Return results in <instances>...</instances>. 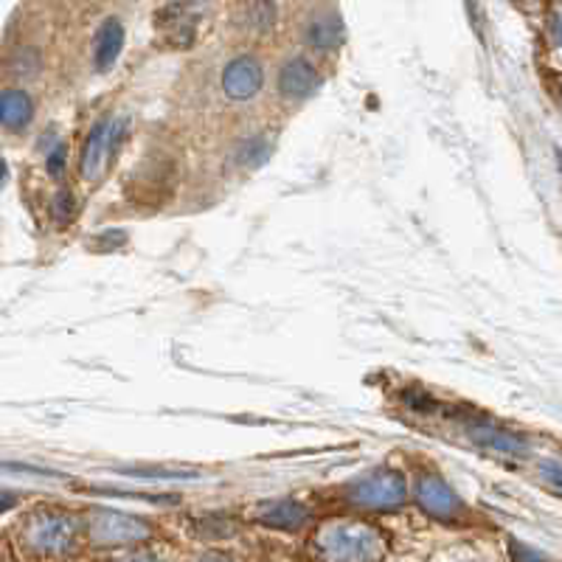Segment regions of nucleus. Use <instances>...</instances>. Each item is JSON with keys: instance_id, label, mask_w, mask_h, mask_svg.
I'll return each instance as SVG.
<instances>
[{"instance_id": "1", "label": "nucleus", "mask_w": 562, "mask_h": 562, "mask_svg": "<svg viewBox=\"0 0 562 562\" xmlns=\"http://www.w3.org/2000/svg\"><path fill=\"white\" fill-rule=\"evenodd\" d=\"M405 495H408L405 479L389 467H378V470H371V473L360 475L344 486L346 504L374 512L396 509L405 501Z\"/></svg>"}, {"instance_id": "17", "label": "nucleus", "mask_w": 562, "mask_h": 562, "mask_svg": "<svg viewBox=\"0 0 562 562\" xmlns=\"http://www.w3.org/2000/svg\"><path fill=\"white\" fill-rule=\"evenodd\" d=\"M74 217H77V200H74V194L68 189H63L52 200V220L57 225H68L74 223Z\"/></svg>"}, {"instance_id": "21", "label": "nucleus", "mask_w": 562, "mask_h": 562, "mask_svg": "<svg viewBox=\"0 0 562 562\" xmlns=\"http://www.w3.org/2000/svg\"><path fill=\"white\" fill-rule=\"evenodd\" d=\"M403 400L411 411H416V414H430V411L436 408V403L430 400L428 394H425V391H408Z\"/></svg>"}, {"instance_id": "7", "label": "nucleus", "mask_w": 562, "mask_h": 562, "mask_svg": "<svg viewBox=\"0 0 562 562\" xmlns=\"http://www.w3.org/2000/svg\"><path fill=\"white\" fill-rule=\"evenodd\" d=\"M416 501L428 515L439 520H456L464 515V504L461 498L450 490V484L439 475H422L416 481Z\"/></svg>"}, {"instance_id": "19", "label": "nucleus", "mask_w": 562, "mask_h": 562, "mask_svg": "<svg viewBox=\"0 0 562 562\" xmlns=\"http://www.w3.org/2000/svg\"><path fill=\"white\" fill-rule=\"evenodd\" d=\"M65 160H68V149H65V144L59 140V144L52 147V153L45 155V169H48L52 178H59V175L65 172Z\"/></svg>"}, {"instance_id": "16", "label": "nucleus", "mask_w": 562, "mask_h": 562, "mask_svg": "<svg viewBox=\"0 0 562 562\" xmlns=\"http://www.w3.org/2000/svg\"><path fill=\"white\" fill-rule=\"evenodd\" d=\"M9 70H12V77H18V79L37 77L40 54L34 52V48H20V52L9 59Z\"/></svg>"}, {"instance_id": "12", "label": "nucleus", "mask_w": 562, "mask_h": 562, "mask_svg": "<svg viewBox=\"0 0 562 562\" xmlns=\"http://www.w3.org/2000/svg\"><path fill=\"white\" fill-rule=\"evenodd\" d=\"M124 48V29L115 18L104 20L102 29L97 34V43H93V63H97L99 70H110L119 59Z\"/></svg>"}, {"instance_id": "22", "label": "nucleus", "mask_w": 562, "mask_h": 562, "mask_svg": "<svg viewBox=\"0 0 562 562\" xmlns=\"http://www.w3.org/2000/svg\"><path fill=\"white\" fill-rule=\"evenodd\" d=\"M512 560L515 562H549L543 554H540V551L529 549V546H524V543H515V540H512Z\"/></svg>"}, {"instance_id": "5", "label": "nucleus", "mask_w": 562, "mask_h": 562, "mask_svg": "<svg viewBox=\"0 0 562 562\" xmlns=\"http://www.w3.org/2000/svg\"><path fill=\"white\" fill-rule=\"evenodd\" d=\"M464 434L470 441H475L479 448L492 450L501 456H524L529 450V441L515 430H506L498 422L486 419V416H467L464 419Z\"/></svg>"}, {"instance_id": "2", "label": "nucleus", "mask_w": 562, "mask_h": 562, "mask_svg": "<svg viewBox=\"0 0 562 562\" xmlns=\"http://www.w3.org/2000/svg\"><path fill=\"white\" fill-rule=\"evenodd\" d=\"M127 119H113V115L93 124V130L85 138L82 155H79V169H82L85 180L97 183V180L104 178L110 160L119 155L124 138H127Z\"/></svg>"}, {"instance_id": "23", "label": "nucleus", "mask_w": 562, "mask_h": 562, "mask_svg": "<svg viewBox=\"0 0 562 562\" xmlns=\"http://www.w3.org/2000/svg\"><path fill=\"white\" fill-rule=\"evenodd\" d=\"M557 40H560V45H562V18H560V23H557Z\"/></svg>"}, {"instance_id": "15", "label": "nucleus", "mask_w": 562, "mask_h": 562, "mask_svg": "<svg viewBox=\"0 0 562 562\" xmlns=\"http://www.w3.org/2000/svg\"><path fill=\"white\" fill-rule=\"evenodd\" d=\"M273 155V135H254L239 147L237 160L239 167L245 169H259L262 164H268V158Z\"/></svg>"}, {"instance_id": "18", "label": "nucleus", "mask_w": 562, "mask_h": 562, "mask_svg": "<svg viewBox=\"0 0 562 562\" xmlns=\"http://www.w3.org/2000/svg\"><path fill=\"white\" fill-rule=\"evenodd\" d=\"M124 475H135V479L147 481H169V479H194V473H186V470H167V467H127L122 470Z\"/></svg>"}, {"instance_id": "11", "label": "nucleus", "mask_w": 562, "mask_h": 562, "mask_svg": "<svg viewBox=\"0 0 562 562\" xmlns=\"http://www.w3.org/2000/svg\"><path fill=\"white\" fill-rule=\"evenodd\" d=\"M307 506L293 498L268 501V504L259 506V520L268 526H276V529H299V526L307 524Z\"/></svg>"}, {"instance_id": "3", "label": "nucleus", "mask_w": 562, "mask_h": 562, "mask_svg": "<svg viewBox=\"0 0 562 562\" xmlns=\"http://www.w3.org/2000/svg\"><path fill=\"white\" fill-rule=\"evenodd\" d=\"M318 551L326 562H374L380 540L366 526L335 524L321 531Z\"/></svg>"}, {"instance_id": "10", "label": "nucleus", "mask_w": 562, "mask_h": 562, "mask_svg": "<svg viewBox=\"0 0 562 562\" xmlns=\"http://www.w3.org/2000/svg\"><path fill=\"white\" fill-rule=\"evenodd\" d=\"M34 119V102L26 90L9 88L3 90V99H0V122L9 133H18V130H26Z\"/></svg>"}, {"instance_id": "8", "label": "nucleus", "mask_w": 562, "mask_h": 562, "mask_svg": "<svg viewBox=\"0 0 562 562\" xmlns=\"http://www.w3.org/2000/svg\"><path fill=\"white\" fill-rule=\"evenodd\" d=\"M262 85L265 70L256 57H237L223 68V90L234 102H250Z\"/></svg>"}, {"instance_id": "20", "label": "nucleus", "mask_w": 562, "mask_h": 562, "mask_svg": "<svg viewBox=\"0 0 562 562\" xmlns=\"http://www.w3.org/2000/svg\"><path fill=\"white\" fill-rule=\"evenodd\" d=\"M540 479L549 484L551 490L562 495V464L560 461H540Z\"/></svg>"}, {"instance_id": "24", "label": "nucleus", "mask_w": 562, "mask_h": 562, "mask_svg": "<svg viewBox=\"0 0 562 562\" xmlns=\"http://www.w3.org/2000/svg\"><path fill=\"white\" fill-rule=\"evenodd\" d=\"M133 562H149V560H133Z\"/></svg>"}, {"instance_id": "14", "label": "nucleus", "mask_w": 562, "mask_h": 562, "mask_svg": "<svg viewBox=\"0 0 562 562\" xmlns=\"http://www.w3.org/2000/svg\"><path fill=\"white\" fill-rule=\"evenodd\" d=\"M276 23V7L273 0H248L243 7V26L256 34L270 32Z\"/></svg>"}, {"instance_id": "9", "label": "nucleus", "mask_w": 562, "mask_h": 562, "mask_svg": "<svg viewBox=\"0 0 562 562\" xmlns=\"http://www.w3.org/2000/svg\"><path fill=\"white\" fill-rule=\"evenodd\" d=\"M321 77L315 65L304 57H293L281 65L279 70V93L290 102H307L318 90Z\"/></svg>"}, {"instance_id": "6", "label": "nucleus", "mask_w": 562, "mask_h": 562, "mask_svg": "<svg viewBox=\"0 0 562 562\" xmlns=\"http://www.w3.org/2000/svg\"><path fill=\"white\" fill-rule=\"evenodd\" d=\"M149 535V526L138 518H130L122 512H97L90 520V537L97 543L104 546H119V543H133V540H144Z\"/></svg>"}, {"instance_id": "4", "label": "nucleus", "mask_w": 562, "mask_h": 562, "mask_svg": "<svg viewBox=\"0 0 562 562\" xmlns=\"http://www.w3.org/2000/svg\"><path fill=\"white\" fill-rule=\"evenodd\" d=\"M26 540L40 554H59L74 543V520L59 512H40L29 524Z\"/></svg>"}, {"instance_id": "13", "label": "nucleus", "mask_w": 562, "mask_h": 562, "mask_svg": "<svg viewBox=\"0 0 562 562\" xmlns=\"http://www.w3.org/2000/svg\"><path fill=\"white\" fill-rule=\"evenodd\" d=\"M340 37H344V26H340L338 14H315L307 23V43L313 45L315 52H333L340 45Z\"/></svg>"}]
</instances>
